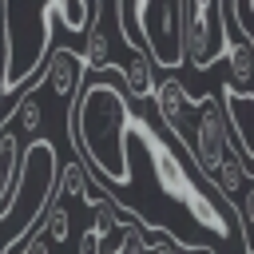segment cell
I'll return each instance as SVG.
<instances>
[{
	"instance_id": "3957f363",
	"label": "cell",
	"mask_w": 254,
	"mask_h": 254,
	"mask_svg": "<svg viewBox=\"0 0 254 254\" xmlns=\"http://www.w3.org/2000/svg\"><path fill=\"white\" fill-rule=\"evenodd\" d=\"M123 44L143 48L151 64L179 67L187 60L183 48V0H115Z\"/></svg>"
},
{
	"instance_id": "52a82bcc",
	"label": "cell",
	"mask_w": 254,
	"mask_h": 254,
	"mask_svg": "<svg viewBox=\"0 0 254 254\" xmlns=\"http://www.w3.org/2000/svg\"><path fill=\"white\" fill-rule=\"evenodd\" d=\"M16 171H20V139H16L12 131H4V135H0V202L12 198Z\"/></svg>"
},
{
	"instance_id": "7a4b0ae2",
	"label": "cell",
	"mask_w": 254,
	"mask_h": 254,
	"mask_svg": "<svg viewBox=\"0 0 254 254\" xmlns=\"http://www.w3.org/2000/svg\"><path fill=\"white\" fill-rule=\"evenodd\" d=\"M179 143L194 159V171L206 175V183L226 202H234L238 190H242V183L250 175H246V155L238 151V143L230 135V123H226V111H222V99L218 95H202L194 103L190 127H187V135Z\"/></svg>"
},
{
	"instance_id": "8992f818",
	"label": "cell",
	"mask_w": 254,
	"mask_h": 254,
	"mask_svg": "<svg viewBox=\"0 0 254 254\" xmlns=\"http://www.w3.org/2000/svg\"><path fill=\"white\" fill-rule=\"evenodd\" d=\"M83 71H87V64H83V56H75L71 48H60V52L52 56L48 87H52V95H56L64 107H71V99L79 95V79H83Z\"/></svg>"
},
{
	"instance_id": "ba28073f",
	"label": "cell",
	"mask_w": 254,
	"mask_h": 254,
	"mask_svg": "<svg viewBox=\"0 0 254 254\" xmlns=\"http://www.w3.org/2000/svg\"><path fill=\"white\" fill-rule=\"evenodd\" d=\"M234 218H238V238L246 242V254H254V175L242 183L234 198Z\"/></svg>"
},
{
	"instance_id": "5b68a950",
	"label": "cell",
	"mask_w": 254,
	"mask_h": 254,
	"mask_svg": "<svg viewBox=\"0 0 254 254\" xmlns=\"http://www.w3.org/2000/svg\"><path fill=\"white\" fill-rule=\"evenodd\" d=\"M222 111L238 151L254 159V91H222Z\"/></svg>"
},
{
	"instance_id": "6da1fadb",
	"label": "cell",
	"mask_w": 254,
	"mask_h": 254,
	"mask_svg": "<svg viewBox=\"0 0 254 254\" xmlns=\"http://www.w3.org/2000/svg\"><path fill=\"white\" fill-rule=\"evenodd\" d=\"M127 83L123 71L103 67L99 79L87 83L75 115H71V135L79 143V151L87 155L91 171H99L107 183H127L131 175V159H127Z\"/></svg>"
},
{
	"instance_id": "277c9868",
	"label": "cell",
	"mask_w": 254,
	"mask_h": 254,
	"mask_svg": "<svg viewBox=\"0 0 254 254\" xmlns=\"http://www.w3.org/2000/svg\"><path fill=\"white\" fill-rule=\"evenodd\" d=\"M183 48L187 64L210 67L226 52V24L218 0H183Z\"/></svg>"
}]
</instances>
